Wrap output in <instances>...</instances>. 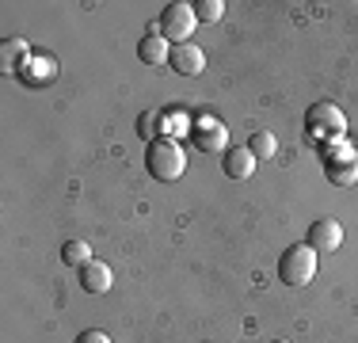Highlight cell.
<instances>
[{
    "mask_svg": "<svg viewBox=\"0 0 358 343\" xmlns=\"http://www.w3.org/2000/svg\"><path fill=\"white\" fill-rule=\"evenodd\" d=\"M110 282H115V274H110V267L103 260H92L80 267V286L88 290V294H107Z\"/></svg>",
    "mask_w": 358,
    "mask_h": 343,
    "instance_id": "12",
    "label": "cell"
},
{
    "mask_svg": "<svg viewBox=\"0 0 358 343\" xmlns=\"http://www.w3.org/2000/svg\"><path fill=\"white\" fill-rule=\"evenodd\" d=\"M76 343H110V340H107V332L88 328V332H80V336H76Z\"/></svg>",
    "mask_w": 358,
    "mask_h": 343,
    "instance_id": "19",
    "label": "cell"
},
{
    "mask_svg": "<svg viewBox=\"0 0 358 343\" xmlns=\"http://www.w3.org/2000/svg\"><path fill=\"white\" fill-rule=\"evenodd\" d=\"M358 157V149L347 137H336V141H324L320 145V160L324 164H339V160H355Z\"/></svg>",
    "mask_w": 358,
    "mask_h": 343,
    "instance_id": "13",
    "label": "cell"
},
{
    "mask_svg": "<svg viewBox=\"0 0 358 343\" xmlns=\"http://www.w3.org/2000/svg\"><path fill=\"white\" fill-rule=\"evenodd\" d=\"M278 279L286 286H309L317 279V252L309 244H289L282 255H278Z\"/></svg>",
    "mask_w": 358,
    "mask_h": 343,
    "instance_id": "3",
    "label": "cell"
},
{
    "mask_svg": "<svg viewBox=\"0 0 358 343\" xmlns=\"http://www.w3.org/2000/svg\"><path fill=\"white\" fill-rule=\"evenodd\" d=\"M157 27H160V34H164L168 42H176V46L191 42L194 27H199V15H194V4H187V0H176V4H168L164 12H160Z\"/></svg>",
    "mask_w": 358,
    "mask_h": 343,
    "instance_id": "4",
    "label": "cell"
},
{
    "mask_svg": "<svg viewBox=\"0 0 358 343\" xmlns=\"http://www.w3.org/2000/svg\"><path fill=\"white\" fill-rule=\"evenodd\" d=\"M194 15H199V23H217L225 15V0H199Z\"/></svg>",
    "mask_w": 358,
    "mask_h": 343,
    "instance_id": "17",
    "label": "cell"
},
{
    "mask_svg": "<svg viewBox=\"0 0 358 343\" xmlns=\"http://www.w3.org/2000/svg\"><path fill=\"white\" fill-rule=\"evenodd\" d=\"M324 172H328V179L336 187H355L358 183V157L355 160H339V164H324Z\"/></svg>",
    "mask_w": 358,
    "mask_h": 343,
    "instance_id": "14",
    "label": "cell"
},
{
    "mask_svg": "<svg viewBox=\"0 0 358 343\" xmlns=\"http://www.w3.org/2000/svg\"><path fill=\"white\" fill-rule=\"evenodd\" d=\"M31 46L23 38H4V46H0V73H8V76H20L23 69H27L31 62Z\"/></svg>",
    "mask_w": 358,
    "mask_h": 343,
    "instance_id": "8",
    "label": "cell"
},
{
    "mask_svg": "<svg viewBox=\"0 0 358 343\" xmlns=\"http://www.w3.org/2000/svg\"><path fill=\"white\" fill-rule=\"evenodd\" d=\"M255 164H259V160L252 157L248 145H229L225 160H221V168H225L229 179H252L255 176Z\"/></svg>",
    "mask_w": 358,
    "mask_h": 343,
    "instance_id": "10",
    "label": "cell"
},
{
    "mask_svg": "<svg viewBox=\"0 0 358 343\" xmlns=\"http://www.w3.org/2000/svg\"><path fill=\"white\" fill-rule=\"evenodd\" d=\"M160 126H164V111H149V115L138 118V134H141V137L160 134Z\"/></svg>",
    "mask_w": 358,
    "mask_h": 343,
    "instance_id": "18",
    "label": "cell"
},
{
    "mask_svg": "<svg viewBox=\"0 0 358 343\" xmlns=\"http://www.w3.org/2000/svg\"><path fill=\"white\" fill-rule=\"evenodd\" d=\"M179 76H199L202 69H206V54H202V46H194V42H183V46H172V62Z\"/></svg>",
    "mask_w": 358,
    "mask_h": 343,
    "instance_id": "9",
    "label": "cell"
},
{
    "mask_svg": "<svg viewBox=\"0 0 358 343\" xmlns=\"http://www.w3.org/2000/svg\"><path fill=\"white\" fill-rule=\"evenodd\" d=\"M138 57H141L145 65L160 69V65L172 62V42L160 34V27H149V31H145V38L138 42Z\"/></svg>",
    "mask_w": 358,
    "mask_h": 343,
    "instance_id": "7",
    "label": "cell"
},
{
    "mask_svg": "<svg viewBox=\"0 0 358 343\" xmlns=\"http://www.w3.org/2000/svg\"><path fill=\"white\" fill-rule=\"evenodd\" d=\"M248 149H252L255 160H271L278 153V141H275V134H271V130H255L252 141H248Z\"/></svg>",
    "mask_w": 358,
    "mask_h": 343,
    "instance_id": "15",
    "label": "cell"
},
{
    "mask_svg": "<svg viewBox=\"0 0 358 343\" xmlns=\"http://www.w3.org/2000/svg\"><path fill=\"white\" fill-rule=\"evenodd\" d=\"M62 260L69 263V267L80 271L84 263H92V248L84 244V240H65V244H62Z\"/></svg>",
    "mask_w": 358,
    "mask_h": 343,
    "instance_id": "16",
    "label": "cell"
},
{
    "mask_svg": "<svg viewBox=\"0 0 358 343\" xmlns=\"http://www.w3.org/2000/svg\"><path fill=\"white\" fill-rule=\"evenodd\" d=\"M305 134H309L317 145L347 137V115L336 107V103L320 99V103H313V107L305 111Z\"/></svg>",
    "mask_w": 358,
    "mask_h": 343,
    "instance_id": "2",
    "label": "cell"
},
{
    "mask_svg": "<svg viewBox=\"0 0 358 343\" xmlns=\"http://www.w3.org/2000/svg\"><path fill=\"white\" fill-rule=\"evenodd\" d=\"M305 244L313 248V252H339L343 248V225H339L336 218H320L309 225V237H305Z\"/></svg>",
    "mask_w": 358,
    "mask_h": 343,
    "instance_id": "6",
    "label": "cell"
},
{
    "mask_svg": "<svg viewBox=\"0 0 358 343\" xmlns=\"http://www.w3.org/2000/svg\"><path fill=\"white\" fill-rule=\"evenodd\" d=\"M20 76H23V84H31V88H46V84L57 76V62L50 54H35Z\"/></svg>",
    "mask_w": 358,
    "mask_h": 343,
    "instance_id": "11",
    "label": "cell"
},
{
    "mask_svg": "<svg viewBox=\"0 0 358 343\" xmlns=\"http://www.w3.org/2000/svg\"><path fill=\"white\" fill-rule=\"evenodd\" d=\"M275 343H286V340H275Z\"/></svg>",
    "mask_w": 358,
    "mask_h": 343,
    "instance_id": "20",
    "label": "cell"
},
{
    "mask_svg": "<svg viewBox=\"0 0 358 343\" xmlns=\"http://www.w3.org/2000/svg\"><path fill=\"white\" fill-rule=\"evenodd\" d=\"M145 168H149V176L160 179V183H176L187 172V153L179 149L176 137H152L149 149H145Z\"/></svg>",
    "mask_w": 358,
    "mask_h": 343,
    "instance_id": "1",
    "label": "cell"
},
{
    "mask_svg": "<svg viewBox=\"0 0 358 343\" xmlns=\"http://www.w3.org/2000/svg\"><path fill=\"white\" fill-rule=\"evenodd\" d=\"M191 141H194V149H202V153H221V157L229 153V130L214 115L191 118Z\"/></svg>",
    "mask_w": 358,
    "mask_h": 343,
    "instance_id": "5",
    "label": "cell"
}]
</instances>
